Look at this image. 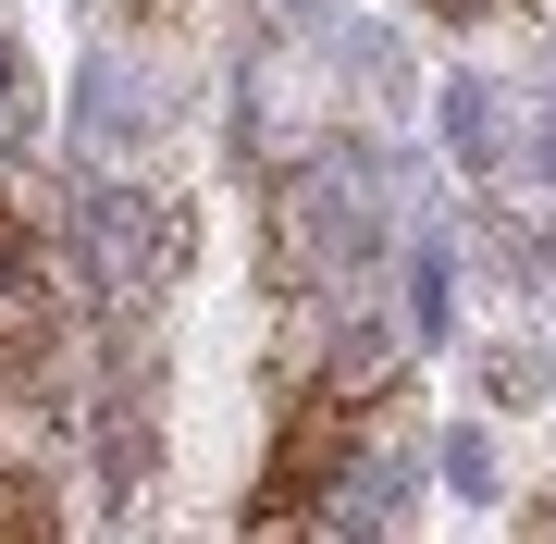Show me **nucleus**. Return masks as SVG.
I'll use <instances>...</instances> for the list:
<instances>
[{"mask_svg": "<svg viewBox=\"0 0 556 544\" xmlns=\"http://www.w3.org/2000/svg\"><path fill=\"white\" fill-rule=\"evenodd\" d=\"M396 371H408V346L396 334H334V359H321V383L298 396V421H285L273 445V470H260V495H248V532H285V520H321L346 483V458L383 433V408H396Z\"/></svg>", "mask_w": 556, "mask_h": 544, "instance_id": "obj_1", "label": "nucleus"}, {"mask_svg": "<svg viewBox=\"0 0 556 544\" xmlns=\"http://www.w3.org/2000/svg\"><path fill=\"white\" fill-rule=\"evenodd\" d=\"M371 248H383V211H371V174H358V162H298V174H285L273 186V261L285 273H358V261H371Z\"/></svg>", "mask_w": 556, "mask_h": 544, "instance_id": "obj_2", "label": "nucleus"}, {"mask_svg": "<svg viewBox=\"0 0 556 544\" xmlns=\"http://www.w3.org/2000/svg\"><path fill=\"white\" fill-rule=\"evenodd\" d=\"M75 223H87V261H100L112 284H137V298H149L161 273H174V211H149V199H112V186H87V199H75Z\"/></svg>", "mask_w": 556, "mask_h": 544, "instance_id": "obj_3", "label": "nucleus"}, {"mask_svg": "<svg viewBox=\"0 0 556 544\" xmlns=\"http://www.w3.org/2000/svg\"><path fill=\"white\" fill-rule=\"evenodd\" d=\"M433 124H445V162H457V174H495V162H507V87H495V75H445Z\"/></svg>", "mask_w": 556, "mask_h": 544, "instance_id": "obj_4", "label": "nucleus"}, {"mask_svg": "<svg viewBox=\"0 0 556 544\" xmlns=\"http://www.w3.org/2000/svg\"><path fill=\"white\" fill-rule=\"evenodd\" d=\"M408 483H420V445H358V458H346V483H334V507H321V520L371 532V520H396V507H408Z\"/></svg>", "mask_w": 556, "mask_h": 544, "instance_id": "obj_5", "label": "nucleus"}, {"mask_svg": "<svg viewBox=\"0 0 556 544\" xmlns=\"http://www.w3.org/2000/svg\"><path fill=\"white\" fill-rule=\"evenodd\" d=\"M445 334H457V248L420 236L408 248V346H445Z\"/></svg>", "mask_w": 556, "mask_h": 544, "instance_id": "obj_6", "label": "nucleus"}, {"mask_svg": "<svg viewBox=\"0 0 556 544\" xmlns=\"http://www.w3.org/2000/svg\"><path fill=\"white\" fill-rule=\"evenodd\" d=\"M433 445H445V483L470 495V507L495 495V433H482V421H457V433H433Z\"/></svg>", "mask_w": 556, "mask_h": 544, "instance_id": "obj_7", "label": "nucleus"}, {"mask_svg": "<svg viewBox=\"0 0 556 544\" xmlns=\"http://www.w3.org/2000/svg\"><path fill=\"white\" fill-rule=\"evenodd\" d=\"M25 124H38V87H25V50L0 38V137H25Z\"/></svg>", "mask_w": 556, "mask_h": 544, "instance_id": "obj_8", "label": "nucleus"}, {"mask_svg": "<svg viewBox=\"0 0 556 544\" xmlns=\"http://www.w3.org/2000/svg\"><path fill=\"white\" fill-rule=\"evenodd\" d=\"M38 273V236H25V211H13V186H0V284H25Z\"/></svg>", "mask_w": 556, "mask_h": 544, "instance_id": "obj_9", "label": "nucleus"}, {"mask_svg": "<svg viewBox=\"0 0 556 544\" xmlns=\"http://www.w3.org/2000/svg\"><path fill=\"white\" fill-rule=\"evenodd\" d=\"M0 532H50V495L25 483V470H0Z\"/></svg>", "mask_w": 556, "mask_h": 544, "instance_id": "obj_10", "label": "nucleus"}, {"mask_svg": "<svg viewBox=\"0 0 556 544\" xmlns=\"http://www.w3.org/2000/svg\"><path fill=\"white\" fill-rule=\"evenodd\" d=\"M532 186H556V112L532 124Z\"/></svg>", "mask_w": 556, "mask_h": 544, "instance_id": "obj_11", "label": "nucleus"}, {"mask_svg": "<svg viewBox=\"0 0 556 544\" xmlns=\"http://www.w3.org/2000/svg\"><path fill=\"white\" fill-rule=\"evenodd\" d=\"M433 13H495V0H433Z\"/></svg>", "mask_w": 556, "mask_h": 544, "instance_id": "obj_12", "label": "nucleus"}, {"mask_svg": "<svg viewBox=\"0 0 556 544\" xmlns=\"http://www.w3.org/2000/svg\"><path fill=\"white\" fill-rule=\"evenodd\" d=\"M298 13H321V0H298Z\"/></svg>", "mask_w": 556, "mask_h": 544, "instance_id": "obj_13", "label": "nucleus"}]
</instances>
